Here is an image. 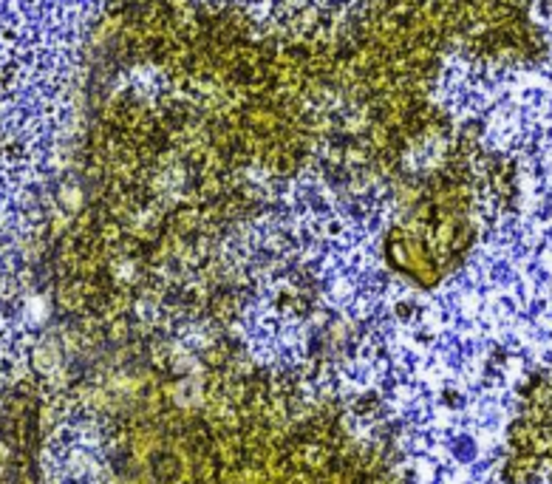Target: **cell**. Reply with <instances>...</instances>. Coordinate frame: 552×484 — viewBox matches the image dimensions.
<instances>
[{
  "label": "cell",
  "instance_id": "cell-1",
  "mask_svg": "<svg viewBox=\"0 0 552 484\" xmlns=\"http://www.w3.org/2000/svg\"><path fill=\"white\" fill-rule=\"evenodd\" d=\"M77 0H0V102L43 99L40 88L65 51Z\"/></svg>",
  "mask_w": 552,
  "mask_h": 484
},
{
  "label": "cell",
  "instance_id": "cell-2",
  "mask_svg": "<svg viewBox=\"0 0 552 484\" xmlns=\"http://www.w3.org/2000/svg\"><path fill=\"white\" fill-rule=\"evenodd\" d=\"M516 448V467H527L524 478L552 473V371L541 374L524 396L521 417L510 434Z\"/></svg>",
  "mask_w": 552,
  "mask_h": 484
}]
</instances>
